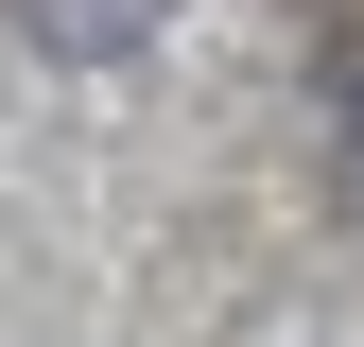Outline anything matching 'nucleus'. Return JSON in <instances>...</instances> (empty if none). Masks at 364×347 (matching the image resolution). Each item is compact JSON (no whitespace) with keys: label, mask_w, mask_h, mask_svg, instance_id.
Returning a JSON list of instances; mask_svg holds the SVG:
<instances>
[{"label":"nucleus","mask_w":364,"mask_h":347,"mask_svg":"<svg viewBox=\"0 0 364 347\" xmlns=\"http://www.w3.org/2000/svg\"><path fill=\"white\" fill-rule=\"evenodd\" d=\"M35 35H53V53H139L156 35V0H18Z\"/></svg>","instance_id":"obj_1"}]
</instances>
